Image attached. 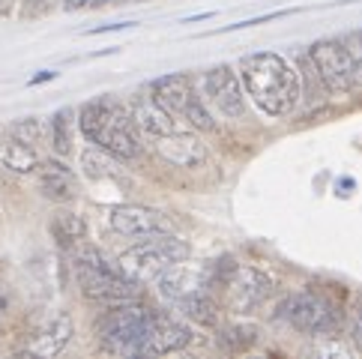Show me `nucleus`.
I'll return each mask as SVG.
<instances>
[{
	"mask_svg": "<svg viewBox=\"0 0 362 359\" xmlns=\"http://www.w3.org/2000/svg\"><path fill=\"white\" fill-rule=\"evenodd\" d=\"M156 153L174 168H198L204 162V144L189 132H168L156 138Z\"/></svg>",
	"mask_w": 362,
	"mask_h": 359,
	"instance_id": "obj_13",
	"label": "nucleus"
},
{
	"mask_svg": "<svg viewBox=\"0 0 362 359\" xmlns=\"http://www.w3.org/2000/svg\"><path fill=\"white\" fill-rule=\"evenodd\" d=\"M204 96L210 99V105L218 114H225V117L237 120L245 114V93H243L234 69H228V66H216L204 75Z\"/></svg>",
	"mask_w": 362,
	"mask_h": 359,
	"instance_id": "obj_9",
	"label": "nucleus"
},
{
	"mask_svg": "<svg viewBox=\"0 0 362 359\" xmlns=\"http://www.w3.org/2000/svg\"><path fill=\"white\" fill-rule=\"evenodd\" d=\"M153 96H156L171 114H180V117H183L189 102L195 99V87H192L189 75L174 72V75H162V78L153 81Z\"/></svg>",
	"mask_w": 362,
	"mask_h": 359,
	"instance_id": "obj_15",
	"label": "nucleus"
},
{
	"mask_svg": "<svg viewBox=\"0 0 362 359\" xmlns=\"http://www.w3.org/2000/svg\"><path fill=\"white\" fill-rule=\"evenodd\" d=\"M108 222L120 237H129V240H147V237H156V234H165L168 230V219H162V213L141 207V204H120V207H111Z\"/></svg>",
	"mask_w": 362,
	"mask_h": 359,
	"instance_id": "obj_10",
	"label": "nucleus"
},
{
	"mask_svg": "<svg viewBox=\"0 0 362 359\" xmlns=\"http://www.w3.org/2000/svg\"><path fill=\"white\" fill-rule=\"evenodd\" d=\"M93 4H99V6H102V4H111V0H93Z\"/></svg>",
	"mask_w": 362,
	"mask_h": 359,
	"instance_id": "obj_29",
	"label": "nucleus"
},
{
	"mask_svg": "<svg viewBox=\"0 0 362 359\" xmlns=\"http://www.w3.org/2000/svg\"><path fill=\"white\" fill-rule=\"evenodd\" d=\"M177 305H180V309H183L192 320H198V324H204V326H213L216 320H218V305L210 300V293H206V290L189 293V297H183Z\"/></svg>",
	"mask_w": 362,
	"mask_h": 359,
	"instance_id": "obj_19",
	"label": "nucleus"
},
{
	"mask_svg": "<svg viewBox=\"0 0 362 359\" xmlns=\"http://www.w3.org/2000/svg\"><path fill=\"white\" fill-rule=\"evenodd\" d=\"M189 341H192V332L183 324H180V320L156 314V324H153V332H150V339L144 344V353H141V356H168V353H177V351H183Z\"/></svg>",
	"mask_w": 362,
	"mask_h": 359,
	"instance_id": "obj_14",
	"label": "nucleus"
},
{
	"mask_svg": "<svg viewBox=\"0 0 362 359\" xmlns=\"http://www.w3.org/2000/svg\"><path fill=\"white\" fill-rule=\"evenodd\" d=\"M40 189L45 192V195L51 201H69L75 198V174L66 168L63 162H40Z\"/></svg>",
	"mask_w": 362,
	"mask_h": 359,
	"instance_id": "obj_16",
	"label": "nucleus"
},
{
	"mask_svg": "<svg viewBox=\"0 0 362 359\" xmlns=\"http://www.w3.org/2000/svg\"><path fill=\"white\" fill-rule=\"evenodd\" d=\"M51 234H54L60 246H75L78 240H84L87 225L75 213H57L54 219H51Z\"/></svg>",
	"mask_w": 362,
	"mask_h": 359,
	"instance_id": "obj_20",
	"label": "nucleus"
},
{
	"mask_svg": "<svg viewBox=\"0 0 362 359\" xmlns=\"http://www.w3.org/2000/svg\"><path fill=\"white\" fill-rule=\"evenodd\" d=\"M269 278L257 273L252 266H234V273L228 276L222 290L228 293V309L237 314H249L269 297Z\"/></svg>",
	"mask_w": 362,
	"mask_h": 359,
	"instance_id": "obj_8",
	"label": "nucleus"
},
{
	"mask_svg": "<svg viewBox=\"0 0 362 359\" xmlns=\"http://www.w3.org/2000/svg\"><path fill=\"white\" fill-rule=\"evenodd\" d=\"M240 78L252 102L269 117L291 114L300 102V75L291 69V63L273 51H257V54L243 57Z\"/></svg>",
	"mask_w": 362,
	"mask_h": 359,
	"instance_id": "obj_1",
	"label": "nucleus"
},
{
	"mask_svg": "<svg viewBox=\"0 0 362 359\" xmlns=\"http://www.w3.org/2000/svg\"><path fill=\"white\" fill-rule=\"evenodd\" d=\"M51 144L60 156H66L72 150V111L63 108L54 114V120H51Z\"/></svg>",
	"mask_w": 362,
	"mask_h": 359,
	"instance_id": "obj_21",
	"label": "nucleus"
},
{
	"mask_svg": "<svg viewBox=\"0 0 362 359\" xmlns=\"http://www.w3.org/2000/svg\"><path fill=\"white\" fill-rule=\"evenodd\" d=\"M84 165H87V174H93V177L111 174V162H96V153H84Z\"/></svg>",
	"mask_w": 362,
	"mask_h": 359,
	"instance_id": "obj_26",
	"label": "nucleus"
},
{
	"mask_svg": "<svg viewBox=\"0 0 362 359\" xmlns=\"http://www.w3.org/2000/svg\"><path fill=\"white\" fill-rule=\"evenodd\" d=\"M0 309H4V297H0Z\"/></svg>",
	"mask_w": 362,
	"mask_h": 359,
	"instance_id": "obj_30",
	"label": "nucleus"
},
{
	"mask_svg": "<svg viewBox=\"0 0 362 359\" xmlns=\"http://www.w3.org/2000/svg\"><path fill=\"white\" fill-rule=\"evenodd\" d=\"M78 126L84 138L90 144H96L99 150L111 153L117 159H135L141 153V141H138V129L132 123V114L126 105L114 99H93L87 102L78 114Z\"/></svg>",
	"mask_w": 362,
	"mask_h": 359,
	"instance_id": "obj_2",
	"label": "nucleus"
},
{
	"mask_svg": "<svg viewBox=\"0 0 362 359\" xmlns=\"http://www.w3.org/2000/svg\"><path fill=\"white\" fill-rule=\"evenodd\" d=\"M16 138H21V141H28V144H36V141L42 138V123L40 120H21V123H16Z\"/></svg>",
	"mask_w": 362,
	"mask_h": 359,
	"instance_id": "obj_24",
	"label": "nucleus"
},
{
	"mask_svg": "<svg viewBox=\"0 0 362 359\" xmlns=\"http://www.w3.org/2000/svg\"><path fill=\"white\" fill-rule=\"evenodd\" d=\"M153 324H156V312L129 300V302H117L114 309L102 314L96 332L108 351L123 356H141L153 332Z\"/></svg>",
	"mask_w": 362,
	"mask_h": 359,
	"instance_id": "obj_3",
	"label": "nucleus"
},
{
	"mask_svg": "<svg viewBox=\"0 0 362 359\" xmlns=\"http://www.w3.org/2000/svg\"><path fill=\"white\" fill-rule=\"evenodd\" d=\"M279 317L284 324H291L300 332H312V336H327L339 326V314H335V305L320 297V293L303 290V293H291L288 300L279 305Z\"/></svg>",
	"mask_w": 362,
	"mask_h": 359,
	"instance_id": "obj_6",
	"label": "nucleus"
},
{
	"mask_svg": "<svg viewBox=\"0 0 362 359\" xmlns=\"http://www.w3.org/2000/svg\"><path fill=\"white\" fill-rule=\"evenodd\" d=\"M75 276L84 290V297L105 302V305H117L129 302L138 297V285L129 281L117 266H108V261L102 258L96 249H78L75 252Z\"/></svg>",
	"mask_w": 362,
	"mask_h": 359,
	"instance_id": "obj_5",
	"label": "nucleus"
},
{
	"mask_svg": "<svg viewBox=\"0 0 362 359\" xmlns=\"http://www.w3.org/2000/svg\"><path fill=\"white\" fill-rule=\"evenodd\" d=\"M0 165L16 174H30L40 168V156L36 150L21 138H12V141H0Z\"/></svg>",
	"mask_w": 362,
	"mask_h": 359,
	"instance_id": "obj_18",
	"label": "nucleus"
},
{
	"mask_svg": "<svg viewBox=\"0 0 362 359\" xmlns=\"http://www.w3.org/2000/svg\"><path fill=\"white\" fill-rule=\"evenodd\" d=\"M186 258H189V242L165 230V234L147 237L144 242L123 252L117 258V269L129 281H135V285H150L168 266H174Z\"/></svg>",
	"mask_w": 362,
	"mask_h": 359,
	"instance_id": "obj_4",
	"label": "nucleus"
},
{
	"mask_svg": "<svg viewBox=\"0 0 362 359\" xmlns=\"http://www.w3.org/2000/svg\"><path fill=\"white\" fill-rule=\"evenodd\" d=\"M183 120H189L192 126H195V129H213V117H210V111L204 108V102L195 96L189 102V108H186V114H183Z\"/></svg>",
	"mask_w": 362,
	"mask_h": 359,
	"instance_id": "obj_23",
	"label": "nucleus"
},
{
	"mask_svg": "<svg viewBox=\"0 0 362 359\" xmlns=\"http://www.w3.org/2000/svg\"><path fill=\"white\" fill-rule=\"evenodd\" d=\"M341 42L347 45V51H351V57H354V66H356V75L362 78V30L347 33Z\"/></svg>",
	"mask_w": 362,
	"mask_h": 359,
	"instance_id": "obj_25",
	"label": "nucleus"
},
{
	"mask_svg": "<svg viewBox=\"0 0 362 359\" xmlns=\"http://www.w3.org/2000/svg\"><path fill=\"white\" fill-rule=\"evenodd\" d=\"M354 339H356V344L362 348V305H359V312H356V324H354Z\"/></svg>",
	"mask_w": 362,
	"mask_h": 359,
	"instance_id": "obj_27",
	"label": "nucleus"
},
{
	"mask_svg": "<svg viewBox=\"0 0 362 359\" xmlns=\"http://www.w3.org/2000/svg\"><path fill=\"white\" fill-rule=\"evenodd\" d=\"M87 4H90V0H63V6H66V9H81Z\"/></svg>",
	"mask_w": 362,
	"mask_h": 359,
	"instance_id": "obj_28",
	"label": "nucleus"
},
{
	"mask_svg": "<svg viewBox=\"0 0 362 359\" xmlns=\"http://www.w3.org/2000/svg\"><path fill=\"white\" fill-rule=\"evenodd\" d=\"M308 60H312L315 75L323 81V87L332 90V93H347V90H354V84L359 81L354 57L341 40H323V42L312 45Z\"/></svg>",
	"mask_w": 362,
	"mask_h": 359,
	"instance_id": "obj_7",
	"label": "nucleus"
},
{
	"mask_svg": "<svg viewBox=\"0 0 362 359\" xmlns=\"http://www.w3.org/2000/svg\"><path fill=\"white\" fill-rule=\"evenodd\" d=\"M129 114H132L135 129H141L153 141L174 132V114L168 111L153 93H138L132 102H129Z\"/></svg>",
	"mask_w": 362,
	"mask_h": 359,
	"instance_id": "obj_11",
	"label": "nucleus"
},
{
	"mask_svg": "<svg viewBox=\"0 0 362 359\" xmlns=\"http://www.w3.org/2000/svg\"><path fill=\"white\" fill-rule=\"evenodd\" d=\"M156 288L165 300L180 302L183 297H189V293L210 288V278H206V269H192V266H186V261H180L174 266H168L156 278Z\"/></svg>",
	"mask_w": 362,
	"mask_h": 359,
	"instance_id": "obj_12",
	"label": "nucleus"
},
{
	"mask_svg": "<svg viewBox=\"0 0 362 359\" xmlns=\"http://www.w3.org/2000/svg\"><path fill=\"white\" fill-rule=\"evenodd\" d=\"M72 339V320L66 314H57L54 320H48V326L30 341L28 353L33 356H57Z\"/></svg>",
	"mask_w": 362,
	"mask_h": 359,
	"instance_id": "obj_17",
	"label": "nucleus"
},
{
	"mask_svg": "<svg viewBox=\"0 0 362 359\" xmlns=\"http://www.w3.org/2000/svg\"><path fill=\"white\" fill-rule=\"evenodd\" d=\"M257 339V329L255 326H228L222 332V339H218V344L228 351H245V348H252Z\"/></svg>",
	"mask_w": 362,
	"mask_h": 359,
	"instance_id": "obj_22",
	"label": "nucleus"
}]
</instances>
